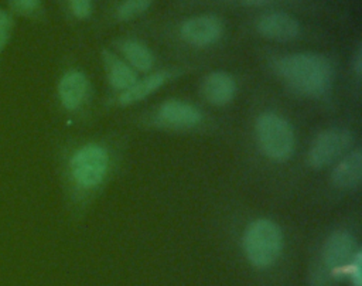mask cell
Instances as JSON below:
<instances>
[{
	"label": "cell",
	"instance_id": "cell-1",
	"mask_svg": "<svg viewBox=\"0 0 362 286\" xmlns=\"http://www.w3.org/2000/svg\"><path fill=\"white\" fill-rule=\"evenodd\" d=\"M273 69L288 88L305 96L325 95L334 81L331 61L315 52H298L281 57L274 61Z\"/></svg>",
	"mask_w": 362,
	"mask_h": 286
},
{
	"label": "cell",
	"instance_id": "cell-2",
	"mask_svg": "<svg viewBox=\"0 0 362 286\" xmlns=\"http://www.w3.org/2000/svg\"><path fill=\"white\" fill-rule=\"evenodd\" d=\"M247 261L256 268H267L276 262L283 248V235L279 225L260 218L247 225L242 239Z\"/></svg>",
	"mask_w": 362,
	"mask_h": 286
},
{
	"label": "cell",
	"instance_id": "cell-3",
	"mask_svg": "<svg viewBox=\"0 0 362 286\" xmlns=\"http://www.w3.org/2000/svg\"><path fill=\"white\" fill-rule=\"evenodd\" d=\"M256 139L262 151L274 161H286L294 150V132L281 116L266 112L255 125Z\"/></svg>",
	"mask_w": 362,
	"mask_h": 286
},
{
	"label": "cell",
	"instance_id": "cell-4",
	"mask_svg": "<svg viewBox=\"0 0 362 286\" xmlns=\"http://www.w3.org/2000/svg\"><path fill=\"white\" fill-rule=\"evenodd\" d=\"M109 156L99 144H86L76 150L71 159V174L82 188L96 187L106 176Z\"/></svg>",
	"mask_w": 362,
	"mask_h": 286
},
{
	"label": "cell",
	"instance_id": "cell-5",
	"mask_svg": "<svg viewBox=\"0 0 362 286\" xmlns=\"http://www.w3.org/2000/svg\"><path fill=\"white\" fill-rule=\"evenodd\" d=\"M354 136L344 127H331L322 130L313 140L307 160L314 168H322L329 166L338 157L344 156L352 146Z\"/></svg>",
	"mask_w": 362,
	"mask_h": 286
},
{
	"label": "cell",
	"instance_id": "cell-6",
	"mask_svg": "<svg viewBox=\"0 0 362 286\" xmlns=\"http://www.w3.org/2000/svg\"><path fill=\"white\" fill-rule=\"evenodd\" d=\"M358 244L346 231H334L322 246V261L329 269H339L351 265L358 255Z\"/></svg>",
	"mask_w": 362,
	"mask_h": 286
},
{
	"label": "cell",
	"instance_id": "cell-7",
	"mask_svg": "<svg viewBox=\"0 0 362 286\" xmlns=\"http://www.w3.org/2000/svg\"><path fill=\"white\" fill-rule=\"evenodd\" d=\"M222 33L223 25L215 16H197L181 25V37L195 47H206L216 42Z\"/></svg>",
	"mask_w": 362,
	"mask_h": 286
},
{
	"label": "cell",
	"instance_id": "cell-8",
	"mask_svg": "<svg viewBox=\"0 0 362 286\" xmlns=\"http://www.w3.org/2000/svg\"><path fill=\"white\" fill-rule=\"evenodd\" d=\"M157 119L161 125L171 129H191L201 122L202 115L199 109L191 103L170 99L160 105Z\"/></svg>",
	"mask_w": 362,
	"mask_h": 286
},
{
	"label": "cell",
	"instance_id": "cell-9",
	"mask_svg": "<svg viewBox=\"0 0 362 286\" xmlns=\"http://www.w3.org/2000/svg\"><path fill=\"white\" fill-rule=\"evenodd\" d=\"M256 28L260 35L277 41H290L300 34L298 21L293 16L280 11L262 16L256 23Z\"/></svg>",
	"mask_w": 362,
	"mask_h": 286
},
{
	"label": "cell",
	"instance_id": "cell-10",
	"mask_svg": "<svg viewBox=\"0 0 362 286\" xmlns=\"http://www.w3.org/2000/svg\"><path fill=\"white\" fill-rule=\"evenodd\" d=\"M236 92V82L233 76L223 71L209 74L202 82V95L211 103L222 106L229 103Z\"/></svg>",
	"mask_w": 362,
	"mask_h": 286
},
{
	"label": "cell",
	"instance_id": "cell-11",
	"mask_svg": "<svg viewBox=\"0 0 362 286\" xmlns=\"http://www.w3.org/2000/svg\"><path fill=\"white\" fill-rule=\"evenodd\" d=\"M362 178V153L355 149L348 156H345L337 167L332 170L331 181L335 187L349 190L355 188Z\"/></svg>",
	"mask_w": 362,
	"mask_h": 286
},
{
	"label": "cell",
	"instance_id": "cell-12",
	"mask_svg": "<svg viewBox=\"0 0 362 286\" xmlns=\"http://www.w3.org/2000/svg\"><path fill=\"white\" fill-rule=\"evenodd\" d=\"M88 79L79 71L66 72L58 85V92L62 105L66 109H76L81 106L88 93Z\"/></svg>",
	"mask_w": 362,
	"mask_h": 286
},
{
	"label": "cell",
	"instance_id": "cell-13",
	"mask_svg": "<svg viewBox=\"0 0 362 286\" xmlns=\"http://www.w3.org/2000/svg\"><path fill=\"white\" fill-rule=\"evenodd\" d=\"M103 64L107 72V79L112 88L119 91L129 89L136 81L137 75L133 68H130L123 59L110 52L109 50L102 51Z\"/></svg>",
	"mask_w": 362,
	"mask_h": 286
},
{
	"label": "cell",
	"instance_id": "cell-14",
	"mask_svg": "<svg viewBox=\"0 0 362 286\" xmlns=\"http://www.w3.org/2000/svg\"><path fill=\"white\" fill-rule=\"evenodd\" d=\"M170 74L160 71L148 75L147 78H143L141 81H136L129 89L123 91L119 96V103L120 105H132L147 95L153 93L156 89H158L167 79Z\"/></svg>",
	"mask_w": 362,
	"mask_h": 286
},
{
	"label": "cell",
	"instance_id": "cell-15",
	"mask_svg": "<svg viewBox=\"0 0 362 286\" xmlns=\"http://www.w3.org/2000/svg\"><path fill=\"white\" fill-rule=\"evenodd\" d=\"M117 47L130 65L136 69L147 71L153 67L154 55L143 42L136 40H122Z\"/></svg>",
	"mask_w": 362,
	"mask_h": 286
},
{
	"label": "cell",
	"instance_id": "cell-16",
	"mask_svg": "<svg viewBox=\"0 0 362 286\" xmlns=\"http://www.w3.org/2000/svg\"><path fill=\"white\" fill-rule=\"evenodd\" d=\"M150 6H151V1H147V0H129V1H124L117 8V17L120 20L133 18V17L140 16L144 11H147Z\"/></svg>",
	"mask_w": 362,
	"mask_h": 286
},
{
	"label": "cell",
	"instance_id": "cell-17",
	"mask_svg": "<svg viewBox=\"0 0 362 286\" xmlns=\"http://www.w3.org/2000/svg\"><path fill=\"white\" fill-rule=\"evenodd\" d=\"M71 10H72L74 16H76L78 18H85L90 14L92 4L88 0H74L71 3Z\"/></svg>",
	"mask_w": 362,
	"mask_h": 286
},
{
	"label": "cell",
	"instance_id": "cell-18",
	"mask_svg": "<svg viewBox=\"0 0 362 286\" xmlns=\"http://www.w3.org/2000/svg\"><path fill=\"white\" fill-rule=\"evenodd\" d=\"M11 31V21L6 13L0 10V51L6 45Z\"/></svg>",
	"mask_w": 362,
	"mask_h": 286
},
{
	"label": "cell",
	"instance_id": "cell-19",
	"mask_svg": "<svg viewBox=\"0 0 362 286\" xmlns=\"http://www.w3.org/2000/svg\"><path fill=\"white\" fill-rule=\"evenodd\" d=\"M361 261H362V255L361 252H358V255L355 256L354 262L351 263V279L354 286H362V278H361Z\"/></svg>",
	"mask_w": 362,
	"mask_h": 286
},
{
	"label": "cell",
	"instance_id": "cell-20",
	"mask_svg": "<svg viewBox=\"0 0 362 286\" xmlns=\"http://www.w3.org/2000/svg\"><path fill=\"white\" fill-rule=\"evenodd\" d=\"M38 4V1H34V0H18V1H11V6L21 11V13H30L35 8V6Z\"/></svg>",
	"mask_w": 362,
	"mask_h": 286
},
{
	"label": "cell",
	"instance_id": "cell-21",
	"mask_svg": "<svg viewBox=\"0 0 362 286\" xmlns=\"http://www.w3.org/2000/svg\"><path fill=\"white\" fill-rule=\"evenodd\" d=\"M355 71H356V75H358V76H361V72H362V51H361V48L358 50V54H356Z\"/></svg>",
	"mask_w": 362,
	"mask_h": 286
}]
</instances>
